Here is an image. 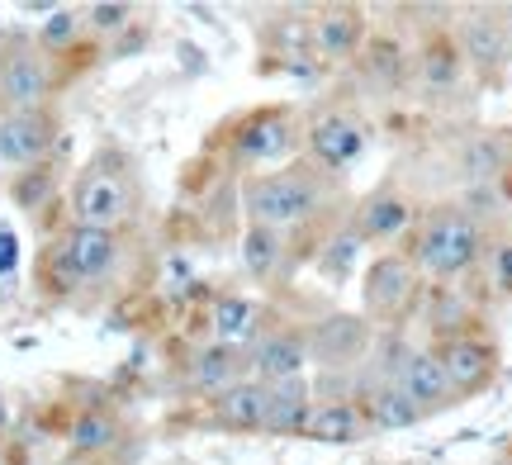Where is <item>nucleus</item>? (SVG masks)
<instances>
[{"instance_id": "nucleus-1", "label": "nucleus", "mask_w": 512, "mask_h": 465, "mask_svg": "<svg viewBox=\"0 0 512 465\" xmlns=\"http://www.w3.org/2000/svg\"><path fill=\"white\" fill-rule=\"evenodd\" d=\"M328 205V186L318 181V171L304 167H285V171H261L242 181V214L247 224L275 228V233H290L304 228L309 219H318Z\"/></svg>"}, {"instance_id": "nucleus-2", "label": "nucleus", "mask_w": 512, "mask_h": 465, "mask_svg": "<svg viewBox=\"0 0 512 465\" xmlns=\"http://www.w3.org/2000/svg\"><path fill=\"white\" fill-rule=\"evenodd\" d=\"M479 257H484V228H479V219L470 209L441 205L422 219L418 242H413V266H422L427 276L456 280Z\"/></svg>"}, {"instance_id": "nucleus-3", "label": "nucleus", "mask_w": 512, "mask_h": 465, "mask_svg": "<svg viewBox=\"0 0 512 465\" xmlns=\"http://www.w3.org/2000/svg\"><path fill=\"white\" fill-rule=\"evenodd\" d=\"M119 257H124V238L119 233L67 224L43 252V276H53L57 290H81V285L110 280Z\"/></svg>"}, {"instance_id": "nucleus-4", "label": "nucleus", "mask_w": 512, "mask_h": 465, "mask_svg": "<svg viewBox=\"0 0 512 465\" xmlns=\"http://www.w3.org/2000/svg\"><path fill=\"white\" fill-rule=\"evenodd\" d=\"M53 57L34 38H5L0 43V114H34L53 100Z\"/></svg>"}, {"instance_id": "nucleus-5", "label": "nucleus", "mask_w": 512, "mask_h": 465, "mask_svg": "<svg viewBox=\"0 0 512 465\" xmlns=\"http://www.w3.org/2000/svg\"><path fill=\"white\" fill-rule=\"evenodd\" d=\"M67 209H72V224L119 233L133 219V186H128L124 171L110 167V157H95L91 167L72 181Z\"/></svg>"}, {"instance_id": "nucleus-6", "label": "nucleus", "mask_w": 512, "mask_h": 465, "mask_svg": "<svg viewBox=\"0 0 512 465\" xmlns=\"http://www.w3.org/2000/svg\"><path fill=\"white\" fill-rule=\"evenodd\" d=\"M304 148H309V162L313 167L332 171V176H342L351 171L370 148V129L356 119V114H318L309 129H304Z\"/></svg>"}, {"instance_id": "nucleus-7", "label": "nucleus", "mask_w": 512, "mask_h": 465, "mask_svg": "<svg viewBox=\"0 0 512 465\" xmlns=\"http://www.w3.org/2000/svg\"><path fill=\"white\" fill-rule=\"evenodd\" d=\"M418 295V266L399 252H384L361 271V314L399 318Z\"/></svg>"}, {"instance_id": "nucleus-8", "label": "nucleus", "mask_w": 512, "mask_h": 465, "mask_svg": "<svg viewBox=\"0 0 512 465\" xmlns=\"http://www.w3.org/2000/svg\"><path fill=\"white\" fill-rule=\"evenodd\" d=\"M53 143H57L53 110L0 114V167H10V171L43 167L48 152H53Z\"/></svg>"}, {"instance_id": "nucleus-9", "label": "nucleus", "mask_w": 512, "mask_h": 465, "mask_svg": "<svg viewBox=\"0 0 512 465\" xmlns=\"http://www.w3.org/2000/svg\"><path fill=\"white\" fill-rule=\"evenodd\" d=\"M304 337H309V361L328 366V371H342V366L366 361L375 333H370L366 314H328V318H318Z\"/></svg>"}, {"instance_id": "nucleus-10", "label": "nucleus", "mask_w": 512, "mask_h": 465, "mask_svg": "<svg viewBox=\"0 0 512 465\" xmlns=\"http://www.w3.org/2000/svg\"><path fill=\"white\" fill-rule=\"evenodd\" d=\"M437 361H441V371H446V380H451L456 394L484 390L498 371V356L484 337H446L437 347Z\"/></svg>"}, {"instance_id": "nucleus-11", "label": "nucleus", "mask_w": 512, "mask_h": 465, "mask_svg": "<svg viewBox=\"0 0 512 465\" xmlns=\"http://www.w3.org/2000/svg\"><path fill=\"white\" fill-rule=\"evenodd\" d=\"M247 366H252V380L261 385H280V380H294V375L309 371V337L299 333V328H280V333H266L261 342L252 347L247 356Z\"/></svg>"}, {"instance_id": "nucleus-12", "label": "nucleus", "mask_w": 512, "mask_h": 465, "mask_svg": "<svg viewBox=\"0 0 512 465\" xmlns=\"http://www.w3.org/2000/svg\"><path fill=\"white\" fill-rule=\"evenodd\" d=\"M408 224H413V200L394 186L370 190L366 200L356 205V214H351V233L361 242H394Z\"/></svg>"}, {"instance_id": "nucleus-13", "label": "nucleus", "mask_w": 512, "mask_h": 465, "mask_svg": "<svg viewBox=\"0 0 512 465\" xmlns=\"http://www.w3.org/2000/svg\"><path fill=\"white\" fill-rule=\"evenodd\" d=\"M309 38L318 57H328V62H356L361 48H366V19L361 10H351V5H328V10H318L309 24Z\"/></svg>"}, {"instance_id": "nucleus-14", "label": "nucleus", "mask_w": 512, "mask_h": 465, "mask_svg": "<svg viewBox=\"0 0 512 465\" xmlns=\"http://www.w3.org/2000/svg\"><path fill=\"white\" fill-rule=\"evenodd\" d=\"M294 143V124L290 114L280 110H256L252 119H242L238 133H233V152H238V162H275V157H285Z\"/></svg>"}, {"instance_id": "nucleus-15", "label": "nucleus", "mask_w": 512, "mask_h": 465, "mask_svg": "<svg viewBox=\"0 0 512 465\" xmlns=\"http://www.w3.org/2000/svg\"><path fill=\"white\" fill-rule=\"evenodd\" d=\"M456 48H460V62H470L479 72H498V67H508V57H512V34L503 19L470 15V19H460Z\"/></svg>"}, {"instance_id": "nucleus-16", "label": "nucleus", "mask_w": 512, "mask_h": 465, "mask_svg": "<svg viewBox=\"0 0 512 465\" xmlns=\"http://www.w3.org/2000/svg\"><path fill=\"white\" fill-rule=\"evenodd\" d=\"M313 390L309 375H294L280 385H266V437H304L309 432V413H313Z\"/></svg>"}, {"instance_id": "nucleus-17", "label": "nucleus", "mask_w": 512, "mask_h": 465, "mask_svg": "<svg viewBox=\"0 0 512 465\" xmlns=\"http://www.w3.org/2000/svg\"><path fill=\"white\" fill-rule=\"evenodd\" d=\"M399 390L422 418L456 404V390H451V380H446V371H441L437 352H413V361H408L403 375H399Z\"/></svg>"}, {"instance_id": "nucleus-18", "label": "nucleus", "mask_w": 512, "mask_h": 465, "mask_svg": "<svg viewBox=\"0 0 512 465\" xmlns=\"http://www.w3.org/2000/svg\"><path fill=\"white\" fill-rule=\"evenodd\" d=\"M366 418L351 399H318L309 413V442H323V447H356L366 442Z\"/></svg>"}, {"instance_id": "nucleus-19", "label": "nucleus", "mask_w": 512, "mask_h": 465, "mask_svg": "<svg viewBox=\"0 0 512 465\" xmlns=\"http://www.w3.org/2000/svg\"><path fill=\"white\" fill-rule=\"evenodd\" d=\"M361 399L366 404H356V409L366 418V428H375V432H403V428H413V423H422V413L403 399L399 385H380V380L361 375Z\"/></svg>"}, {"instance_id": "nucleus-20", "label": "nucleus", "mask_w": 512, "mask_h": 465, "mask_svg": "<svg viewBox=\"0 0 512 465\" xmlns=\"http://www.w3.org/2000/svg\"><path fill=\"white\" fill-rule=\"evenodd\" d=\"M214 418L223 428H238V432H261L266 428V385L242 375L238 385H228L223 394H214Z\"/></svg>"}, {"instance_id": "nucleus-21", "label": "nucleus", "mask_w": 512, "mask_h": 465, "mask_svg": "<svg viewBox=\"0 0 512 465\" xmlns=\"http://www.w3.org/2000/svg\"><path fill=\"white\" fill-rule=\"evenodd\" d=\"M242 361H247V356H242L238 347L209 342V347H200V352L190 356V385L200 394H223L228 385L242 380Z\"/></svg>"}, {"instance_id": "nucleus-22", "label": "nucleus", "mask_w": 512, "mask_h": 465, "mask_svg": "<svg viewBox=\"0 0 512 465\" xmlns=\"http://www.w3.org/2000/svg\"><path fill=\"white\" fill-rule=\"evenodd\" d=\"M356 62L366 67V76L375 86H384V91H394L403 76H408V48L394 34H366V48H361Z\"/></svg>"}, {"instance_id": "nucleus-23", "label": "nucleus", "mask_w": 512, "mask_h": 465, "mask_svg": "<svg viewBox=\"0 0 512 465\" xmlns=\"http://www.w3.org/2000/svg\"><path fill=\"white\" fill-rule=\"evenodd\" d=\"M238 257H242V271L252 280H271L275 271H280V261H285V233L247 224L242 228V242H238Z\"/></svg>"}, {"instance_id": "nucleus-24", "label": "nucleus", "mask_w": 512, "mask_h": 465, "mask_svg": "<svg viewBox=\"0 0 512 465\" xmlns=\"http://www.w3.org/2000/svg\"><path fill=\"white\" fill-rule=\"evenodd\" d=\"M413 342L399 333V328H384V333H375L370 337V352H366V380H380V385H399V375H403V366L413 361Z\"/></svg>"}, {"instance_id": "nucleus-25", "label": "nucleus", "mask_w": 512, "mask_h": 465, "mask_svg": "<svg viewBox=\"0 0 512 465\" xmlns=\"http://www.w3.org/2000/svg\"><path fill=\"white\" fill-rule=\"evenodd\" d=\"M256 318H261V304L252 295H219L214 299V342H223V347L252 342Z\"/></svg>"}, {"instance_id": "nucleus-26", "label": "nucleus", "mask_w": 512, "mask_h": 465, "mask_svg": "<svg viewBox=\"0 0 512 465\" xmlns=\"http://www.w3.org/2000/svg\"><path fill=\"white\" fill-rule=\"evenodd\" d=\"M124 432H119V418L110 409H81L72 418V432H67V442H72L76 456H100V451H110Z\"/></svg>"}, {"instance_id": "nucleus-27", "label": "nucleus", "mask_w": 512, "mask_h": 465, "mask_svg": "<svg viewBox=\"0 0 512 465\" xmlns=\"http://www.w3.org/2000/svg\"><path fill=\"white\" fill-rule=\"evenodd\" d=\"M460 72H465V62H460V48L456 43H427L418 57V81L427 91H456Z\"/></svg>"}, {"instance_id": "nucleus-28", "label": "nucleus", "mask_w": 512, "mask_h": 465, "mask_svg": "<svg viewBox=\"0 0 512 465\" xmlns=\"http://www.w3.org/2000/svg\"><path fill=\"white\" fill-rule=\"evenodd\" d=\"M81 29H86L81 10H72V5H57V10H48V19L38 24L34 43H38V48H43L48 57H57V53H67L76 38H81Z\"/></svg>"}, {"instance_id": "nucleus-29", "label": "nucleus", "mask_w": 512, "mask_h": 465, "mask_svg": "<svg viewBox=\"0 0 512 465\" xmlns=\"http://www.w3.org/2000/svg\"><path fill=\"white\" fill-rule=\"evenodd\" d=\"M53 190H57V176H53V167L43 162V167L15 171V181H10V200H15L24 214H38V209H48Z\"/></svg>"}, {"instance_id": "nucleus-30", "label": "nucleus", "mask_w": 512, "mask_h": 465, "mask_svg": "<svg viewBox=\"0 0 512 465\" xmlns=\"http://www.w3.org/2000/svg\"><path fill=\"white\" fill-rule=\"evenodd\" d=\"M81 19H86V29H91V34L114 38V34H128V29L138 24V10H133L128 0H95V5L81 10Z\"/></svg>"}, {"instance_id": "nucleus-31", "label": "nucleus", "mask_w": 512, "mask_h": 465, "mask_svg": "<svg viewBox=\"0 0 512 465\" xmlns=\"http://www.w3.org/2000/svg\"><path fill=\"white\" fill-rule=\"evenodd\" d=\"M503 167V152H498V143H489V138H479V143H470V157H465V171L470 176H494V171Z\"/></svg>"}, {"instance_id": "nucleus-32", "label": "nucleus", "mask_w": 512, "mask_h": 465, "mask_svg": "<svg viewBox=\"0 0 512 465\" xmlns=\"http://www.w3.org/2000/svg\"><path fill=\"white\" fill-rule=\"evenodd\" d=\"M356 247H366V242L356 238V233H342V238L332 242V257H323V271H328V276H342V271H347L351 261H356Z\"/></svg>"}, {"instance_id": "nucleus-33", "label": "nucleus", "mask_w": 512, "mask_h": 465, "mask_svg": "<svg viewBox=\"0 0 512 465\" xmlns=\"http://www.w3.org/2000/svg\"><path fill=\"white\" fill-rule=\"evenodd\" d=\"M498 285L512 290V247H498Z\"/></svg>"}, {"instance_id": "nucleus-34", "label": "nucleus", "mask_w": 512, "mask_h": 465, "mask_svg": "<svg viewBox=\"0 0 512 465\" xmlns=\"http://www.w3.org/2000/svg\"><path fill=\"white\" fill-rule=\"evenodd\" d=\"M5 266H15V238L10 233H0V271Z\"/></svg>"}, {"instance_id": "nucleus-35", "label": "nucleus", "mask_w": 512, "mask_h": 465, "mask_svg": "<svg viewBox=\"0 0 512 465\" xmlns=\"http://www.w3.org/2000/svg\"><path fill=\"white\" fill-rule=\"evenodd\" d=\"M503 15H508V19H503V24H508V29H512V5H508V10H503Z\"/></svg>"}, {"instance_id": "nucleus-36", "label": "nucleus", "mask_w": 512, "mask_h": 465, "mask_svg": "<svg viewBox=\"0 0 512 465\" xmlns=\"http://www.w3.org/2000/svg\"><path fill=\"white\" fill-rule=\"evenodd\" d=\"M494 465H512V461H494Z\"/></svg>"}]
</instances>
